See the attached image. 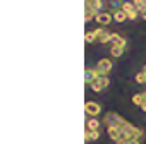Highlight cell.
<instances>
[{"label": "cell", "instance_id": "1", "mask_svg": "<svg viewBox=\"0 0 146 144\" xmlns=\"http://www.w3.org/2000/svg\"><path fill=\"white\" fill-rule=\"evenodd\" d=\"M103 124H105L107 127H117V129H124V127L127 125V122H125L119 113H115V112H108V113H105V117H103Z\"/></svg>", "mask_w": 146, "mask_h": 144}, {"label": "cell", "instance_id": "2", "mask_svg": "<svg viewBox=\"0 0 146 144\" xmlns=\"http://www.w3.org/2000/svg\"><path fill=\"white\" fill-rule=\"evenodd\" d=\"M143 130L139 129V127H134V125H131L129 122H127V125L122 129V137L120 139H124V141H131V139H139L141 141V137H143Z\"/></svg>", "mask_w": 146, "mask_h": 144}, {"label": "cell", "instance_id": "3", "mask_svg": "<svg viewBox=\"0 0 146 144\" xmlns=\"http://www.w3.org/2000/svg\"><path fill=\"white\" fill-rule=\"evenodd\" d=\"M108 84H110V79H108V76H98L96 79H95V83L90 86L95 93H100V91H103L105 88H108Z\"/></svg>", "mask_w": 146, "mask_h": 144}, {"label": "cell", "instance_id": "4", "mask_svg": "<svg viewBox=\"0 0 146 144\" xmlns=\"http://www.w3.org/2000/svg\"><path fill=\"white\" fill-rule=\"evenodd\" d=\"M84 112H86L88 117H91V118L95 117V118H96V115L102 113V105L96 103V101H86V103H84Z\"/></svg>", "mask_w": 146, "mask_h": 144}, {"label": "cell", "instance_id": "5", "mask_svg": "<svg viewBox=\"0 0 146 144\" xmlns=\"http://www.w3.org/2000/svg\"><path fill=\"white\" fill-rule=\"evenodd\" d=\"M112 67H113V63H112V60H108V58H102V60H98V63H96V70H98L100 76H108V72L112 70Z\"/></svg>", "mask_w": 146, "mask_h": 144}, {"label": "cell", "instance_id": "6", "mask_svg": "<svg viewBox=\"0 0 146 144\" xmlns=\"http://www.w3.org/2000/svg\"><path fill=\"white\" fill-rule=\"evenodd\" d=\"M98 76H100V74H98L96 67H86V70H84V84H86V86H91Z\"/></svg>", "mask_w": 146, "mask_h": 144}, {"label": "cell", "instance_id": "7", "mask_svg": "<svg viewBox=\"0 0 146 144\" xmlns=\"http://www.w3.org/2000/svg\"><path fill=\"white\" fill-rule=\"evenodd\" d=\"M95 21H96L102 28H105V26H108V24L113 21V14H110L108 11H107V12H98V16L95 17Z\"/></svg>", "mask_w": 146, "mask_h": 144}, {"label": "cell", "instance_id": "8", "mask_svg": "<svg viewBox=\"0 0 146 144\" xmlns=\"http://www.w3.org/2000/svg\"><path fill=\"white\" fill-rule=\"evenodd\" d=\"M95 34H96V41L98 43H108L110 41V36H112V33H108V29L107 28H96L95 29Z\"/></svg>", "mask_w": 146, "mask_h": 144}, {"label": "cell", "instance_id": "9", "mask_svg": "<svg viewBox=\"0 0 146 144\" xmlns=\"http://www.w3.org/2000/svg\"><path fill=\"white\" fill-rule=\"evenodd\" d=\"M107 134H108V137H110L113 142H117V141L122 137V129H117V127H107Z\"/></svg>", "mask_w": 146, "mask_h": 144}, {"label": "cell", "instance_id": "10", "mask_svg": "<svg viewBox=\"0 0 146 144\" xmlns=\"http://www.w3.org/2000/svg\"><path fill=\"white\" fill-rule=\"evenodd\" d=\"M110 43L115 45V46H122V48H125V45H127V41H125L119 33H112V36H110Z\"/></svg>", "mask_w": 146, "mask_h": 144}, {"label": "cell", "instance_id": "11", "mask_svg": "<svg viewBox=\"0 0 146 144\" xmlns=\"http://www.w3.org/2000/svg\"><path fill=\"white\" fill-rule=\"evenodd\" d=\"M84 5L95 9L96 12H102V9H103V0H84Z\"/></svg>", "mask_w": 146, "mask_h": 144}, {"label": "cell", "instance_id": "12", "mask_svg": "<svg viewBox=\"0 0 146 144\" xmlns=\"http://www.w3.org/2000/svg\"><path fill=\"white\" fill-rule=\"evenodd\" d=\"M100 125H102V122L96 120L95 117L86 120V130H100Z\"/></svg>", "mask_w": 146, "mask_h": 144}, {"label": "cell", "instance_id": "13", "mask_svg": "<svg viewBox=\"0 0 146 144\" xmlns=\"http://www.w3.org/2000/svg\"><path fill=\"white\" fill-rule=\"evenodd\" d=\"M132 103L136 105V106H143L144 103H146V98H144V93H136V94H132Z\"/></svg>", "mask_w": 146, "mask_h": 144}, {"label": "cell", "instance_id": "14", "mask_svg": "<svg viewBox=\"0 0 146 144\" xmlns=\"http://www.w3.org/2000/svg\"><path fill=\"white\" fill-rule=\"evenodd\" d=\"M96 16H98V12H96L95 9L84 5V21H86V22H90V21H91L93 17H96Z\"/></svg>", "mask_w": 146, "mask_h": 144}, {"label": "cell", "instance_id": "15", "mask_svg": "<svg viewBox=\"0 0 146 144\" xmlns=\"http://www.w3.org/2000/svg\"><path fill=\"white\" fill-rule=\"evenodd\" d=\"M100 137V130H86L84 132V141L90 142V141H96Z\"/></svg>", "mask_w": 146, "mask_h": 144}, {"label": "cell", "instance_id": "16", "mask_svg": "<svg viewBox=\"0 0 146 144\" xmlns=\"http://www.w3.org/2000/svg\"><path fill=\"white\" fill-rule=\"evenodd\" d=\"M125 19H127V14H125L124 11H117V12H113V21H115V22L122 24Z\"/></svg>", "mask_w": 146, "mask_h": 144}, {"label": "cell", "instance_id": "17", "mask_svg": "<svg viewBox=\"0 0 146 144\" xmlns=\"http://www.w3.org/2000/svg\"><path fill=\"white\" fill-rule=\"evenodd\" d=\"M110 53H112V57H122V53H124V48L122 46H115V45H112V48H110Z\"/></svg>", "mask_w": 146, "mask_h": 144}, {"label": "cell", "instance_id": "18", "mask_svg": "<svg viewBox=\"0 0 146 144\" xmlns=\"http://www.w3.org/2000/svg\"><path fill=\"white\" fill-rule=\"evenodd\" d=\"M136 83L137 84H146V70H141L136 74Z\"/></svg>", "mask_w": 146, "mask_h": 144}, {"label": "cell", "instance_id": "19", "mask_svg": "<svg viewBox=\"0 0 146 144\" xmlns=\"http://www.w3.org/2000/svg\"><path fill=\"white\" fill-rule=\"evenodd\" d=\"M122 11H124L125 14H129V12H134V11H137V9L134 7V4H132V2H124V5H122Z\"/></svg>", "mask_w": 146, "mask_h": 144}, {"label": "cell", "instance_id": "20", "mask_svg": "<svg viewBox=\"0 0 146 144\" xmlns=\"http://www.w3.org/2000/svg\"><path fill=\"white\" fill-rule=\"evenodd\" d=\"M132 4H134V7L137 9V12H141V11L146 7V0H132Z\"/></svg>", "mask_w": 146, "mask_h": 144}, {"label": "cell", "instance_id": "21", "mask_svg": "<svg viewBox=\"0 0 146 144\" xmlns=\"http://www.w3.org/2000/svg\"><path fill=\"white\" fill-rule=\"evenodd\" d=\"M84 41H86V43H93V41H96V34H95V31H88L86 36H84Z\"/></svg>", "mask_w": 146, "mask_h": 144}, {"label": "cell", "instance_id": "22", "mask_svg": "<svg viewBox=\"0 0 146 144\" xmlns=\"http://www.w3.org/2000/svg\"><path fill=\"white\" fill-rule=\"evenodd\" d=\"M137 14H139L137 11H134V12H129V14H127V19H131V21H136V17H137Z\"/></svg>", "mask_w": 146, "mask_h": 144}, {"label": "cell", "instance_id": "23", "mask_svg": "<svg viewBox=\"0 0 146 144\" xmlns=\"http://www.w3.org/2000/svg\"><path fill=\"white\" fill-rule=\"evenodd\" d=\"M125 144H141V141H139V139H131V141H127Z\"/></svg>", "mask_w": 146, "mask_h": 144}, {"label": "cell", "instance_id": "24", "mask_svg": "<svg viewBox=\"0 0 146 144\" xmlns=\"http://www.w3.org/2000/svg\"><path fill=\"white\" fill-rule=\"evenodd\" d=\"M139 14H141V17H143V19H144V21H146V7H144V9H143V11H141V12H139Z\"/></svg>", "mask_w": 146, "mask_h": 144}, {"label": "cell", "instance_id": "25", "mask_svg": "<svg viewBox=\"0 0 146 144\" xmlns=\"http://www.w3.org/2000/svg\"><path fill=\"white\" fill-rule=\"evenodd\" d=\"M141 110H143V112H146V103H144V105L141 106Z\"/></svg>", "mask_w": 146, "mask_h": 144}, {"label": "cell", "instance_id": "26", "mask_svg": "<svg viewBox=\"0 0 146 144\" xmlns=\"http://www.w3.org/2000/svg\"><path fill=\"white\" fill-rule=\"evenodd\" d=\"M143 70H146V65H144V69H143Z\"/></svg>", "mask_w": 146, "mask_h": 144}, {"label": "cell", "instance_id": "27", "mask_svg": "<svg viewBox=\"0 0 146 144\" xmlns=\"http://www.w3.org/2000/svg\"><path fill=\"white\" fill-rule=\"evenodd\" d=\"M144 98H146V91H144Z\"/></svg>", "mask_w": 146, "mask_h": 144}, {"label": "cell", "instance_id": "28", "mask_svg": "<svg viewBox=\"0 0 146 144\" xmlns=\"http://www.w3.org/2000/svg\"><path fill=\"white\" fill-rule=\"evenodd\" d=\"M144 135H146V130H144Z\"/></svg>", "mask_w": 146, "mask_h": 144}]
</instances>
